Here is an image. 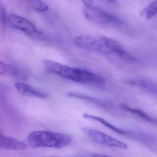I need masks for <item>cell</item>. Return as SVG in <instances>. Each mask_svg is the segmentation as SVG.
Here are the masks:
<instances>
[{
  "mask_svg": "<svg viewBox=\"0 0 157 157\" xmlns=\"http://www.w3.org/2000/svg\"><path fill=\"white\" fill-rule=\"evenodd\" d=\"M43 64L47 71L65 79L79 84H103L105 79L89 71L73 68L50 60H45Z\"/></svg>",
  "mask_w": 157,
  "mask_h": 157,
  "instance_id": "cell-1",
  "label": "cell"
},
{
  "mask_svg": "<svg viewBox=\"0 0 157 157\" xmlns=\"http://www.w3.org/2000/svg\"><path fill=\"white\" fill-rule=\"evenodd\" d=\"M74 42L83 49L101 54L113 53L118 56L124 50L116 41L104 36L82 35L75 37Z\"/></svg>",
  "mask_w": 157,
  "mask_h": 157,
  "instance_id": "cell-2",
  "label": "cell"
},
{
  "mask_svg": "<svg viewBox=\"0 0 157 157\" xmlns=\"http://www.w3.org/2000/svg\"><path fill=\"white\" fill-rule=\"evenodd\" d=\"M71 138L67 135L48 131H37L30 133L27 141L34 148L41 147L61 149L71 143Z\"/></svg>",
  "mask_w": 157,
  "mask_h": 157,
  "instance_id": "cell-3",
  "label": "cell"
},
{
  "mask_svg": "<svg viewBox=\"0 0 157 157\" xmlns=\"http://www.w3.org/2000/svg\"><path fill=\"white\" fill-rule=\"evenodd\" d=\"M83 11L85 17L93 23L103 25L123 24V22L116 16L92 5H84Z\"/></svg>",
  "mask_w": 157,
  "mask_h": 157,
  "instance_id": "cell-4",
  "label": "cell"
},
{
  "mask_svg": "<svg viewBox=\"0 0 157 157\" xmlns=\"http://www.w3.org/2000/svg\"><path fill=\"white\" fill-rule=\"evenodd\" d=\"M7 21L11 27L23 32L29 37L37 40L45 39L44 34L26 18L17 15L11 14L8 17Z\"/></svg>",
  "mask_w": 157,
  "mask_h": 157,
  "instance_id": "cell-5",
  "label": "cell"
},
{
  "mask_svg": "<svg viewBox=\"0 0 157 157\" xmlns=\"http://www.w3.org/2000/svg\"><path fill=\"white\" fill-rule=\"evenodd\" d=\"M82 131L90 140L95 143L122 149H127L128 148V146L126 144L102 132L88 128H82Z\"/></svg>",
  "mask_w": 157,
  "mask_h": 157,
  "instance_id": "cell-6",
  "label": "cell"
},
{
  "mask_svg": "<svg viewBox=\"0 0 157 157\" xmlns=\"http://www.w3.org/2000/svg\"><path fill=\"white\" fill-rule=\"evenodd\" d=\"M129 84L139 88L150 94L157 96V84L145 77H132L126 81Z\"/></svg>",
  "mask_w": 157,
  "mask_h": 157,
  "instance_id": "cell-7",
  "label": "cell"
},
{
  "mask_svg": "<svg viewBox=\"0 0 157 157\" xmlns=\"http://www.w3.org/2000/svg\"><path fill=\"white\" fill-rule=\"evenodd\" d=\"M14 87L17 91L22 96L39 99L47 98L48 97L46 93L25 83H15Z\"/></svg>",
  "mask_w": 157,
  "mask_h": 157,
  "instance_id": "cell-8",
  "label": "cell"
},
{
  "mask_svg": "<svg viewBox=\"0 0 157 157\" xmlns=\"http://www.w3.org/2000/svg\"><path fill=\"white\" fill-rule=\"evenodd\" d=\"M0 148L12 150H25L28 148L26 144L12 137L0 134Z\"/></svg>",
  "mask_w": 157,
  "mask_h": 157,
  "instance_id": "cell-9",
  "label": "cell"
},
{
  "mask_svg": "<svg viewBox=\"0 0 157 157\" xmlns=\"http://www.w3.org/2000/svg\"><path fill=\"white\" fill-rule=\"evenodd\" d=\"M67 95L70 97L74 98L81 100H85L103 108H110L111 105L110 103L108 101H105L91 96H87L85 94L77 93V92H69Z\"/></svg>",
  "mask_w": 157,
  "mask_h": 157,
  "instance_id": "cell-10",
  "label": "cell"
},
{
  "mask_svg": "<svg viewBox=\"0 0 157 157\" xmlns=\"http://www.w3.org/2000/svg\"><path fill=\"white\" fill-rule=\"evenodd\" d=\"M119 107L121 109L124 111L130 112L133 115H136L137 117H139L140 119L145 120L146 121L148 122L154 124H157V119H155L151 116H149L148 114H147L146 112H144L143 111L141 110L138 109L133 108H131L127 106L125 104H121L119 105Z\"/></svg>",
  "mask_w": 157,
  "mask_h": 157,
  "instance_id": "cell-11",
  "label": "cell"
},
{
  "mask_svg": "<svg viewBox=\"0 0 157 157\" xmlns=\"http://www.w3.org/2000/svg\"><path fill=\"white\" fill-rule=\"evenodd\" d=\"M83 116L85 119H88V120H93L96 121L102 124V125L105 126V127H107L110 130L113 131L114 132L118 134L124 135H130L129 133L128 132L125 131L121 130V129L115 127L114 125L112 124H111L108 122L106 120L102 119V118L95 116V115L88 114V113H84L83 114Z\"/></svg>",
  "mask_w": 157,
  "mask_h": 157,
  "instance_id": "cell-12",
  "label": "cell"
},
{
  "mask_svg": "<svg viewBox=\"0 0 157 157\" xmlns=\"http://www.w3.org/2000/svg\"><path fill=\"white\" fill-rule=\"evenodd\" d=\"M157 14V0L150 3L142 9L140 12V16L144 19L148 20L154 17Z\"/></svg>",
  "mask_w": 157,
  "mask_h": 157,
  "instance_id": "cell-13",
  "label": "cell"
},
{
  "mask_svg": "<svg viewBox=\"0 0 157 157\" xmlns=\"http://www.w3.org/2000/svg\"><path fill=\"white\" fill-rule=\"evenodd\" d=\"M1 75L19 77L20 75V71L16 67L8 65L0 61V76Z\"/></svg>",
  "mask_w": 157,
  "mask_h": 157,
  "instance_id": "cell-14",
  "label": "cell"
},
{
  "mask_svg": "<svg viewBox=\"0 0 157 157\" xmlns=\"http://www.w3.org/2000/svg\"><path fill=\"white\" fill-rule=\"evenodd\" d=\"M30 7L35 11L38 12H44L48 11V6L44 2L39 0H35L29 2Z\"/></svg>",
  "mask_w": 157,
  "mask_h": 157,
  "instance_id": "cell-15",
  "label": "cell"
},
{
  "mask_svg": "<svg viewBox=\"0 0 157 157\" xmlns=\"http://www.w3.org/2000/svg\"><path fill=\"white\" fill-rule=\"evenodd\" d=\"M6 23V11L3 4L0 1V25L3 29L5 27Z\"/></svg>",
  "mask_w": 157,
  "mask_h": 157,
  "instance_id": "cell-16",
  "label": "cell"
},
{
  "mask_svg": "<svg viewBox=\"0 0 157 157\" xmlns=\"http://www.w3.org/2000/svg\"><path fill=\"white\" fill-rule=\"evenodd\" d=\"M6 99V89L5 86L0 82V101H5Z\"/></svg>",
  "mask_w": 157,
  "mask_h": 157,
  "instance_id": "cell-17",
  "label": "cell"
},
{
  "mask_svg": "<svg viewBox=\"0 0 157 157\" xmlns=\"http://www.w3.org/2000/svg\"><path fill=\"white\" fill-rule=\"evenodd\" d=\"M87 157H113L103 154H98V153H93L90 154Z\"/></svg>",
  "mask_w": 157,
  "mask_h": 157,
  "instance_id": "cell-18",
  "label": "cell"
},
{
  "mask_svg": "<svg viewBox=\"0 0 157 157\" xmlns=\"http://www.w3.org/2000/svg\"><path fill=\"white\" fill-rule=\"evenodd\" d=\"M82 2L84 3V5L85 6H91L92 5L93 2L89 0H85V1H82Z\"/></svg>",
  "mask_w": 157,
  "mask_h": 157,
  "instance_id": "cell-19",
  "label": "cell"
},
{
  "mask_svg": "<svg viewBox=\"0 0 157 157\" xmlns=\"http://www.w3.org/2000/svg\"><path fill=\"white\" fill-rule=\"evenodd\" d=\"M62 157L54 156H44V157Z\"/></svg>",
  "mask_w": 157,
  "mask_h": 157,
  "instance_id": "cell-20",
  "label": "cell"
}]
</instances>
